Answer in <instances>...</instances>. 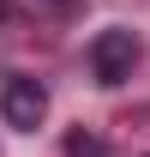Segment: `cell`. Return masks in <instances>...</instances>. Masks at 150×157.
Segmentation results:
<instances>
[{
  "label": "cell",
  "mask_w": 150,
  "mask_h": 157,
  "mask_svg": "<svg viewBox=\"0 0 150 157\" xmlns=\"http://www.w3.org/2000/svg\"><path fill=\"white\" fill-rule=\"evenodd\" d=\"M138 55H144V42H138V30H96V42H90V73H96V85H126L132 78V67H138Z\"/></svg>",
  "instance_id": "obj_1"
},
{
  "label": "cell",
  "mask_w": 150,
  "mask_h": 157,
  "mask_svg": "<svg viewBox=\"0 0 150 157\" xmlns=\"http://www.w3.org/2000/svg\"><path fill=\"white\" fill-rule=\"evenodd\" d=\"M0 121L6 127H18V133H36L42 121H48V91H42V78H6L0 85Z\"/></svg>",
  "instance_id": "obj_2"
},
{
  "label": "cell",
  "mask_w": 150,
  "mask_h": 157,
  "mask_svg": "<svg viewBox=\"0 0 150 157\" xmlns=\"http://www.w3.org/2000/svg\"><path fill=\"white\" fill-rule=\"evenodd\" d=\"M66 157H108V145H102V133H72L66 139Z\"/></svg>",
  "instance_id": "obj_3"
},
{
  "label": "cell",
  "mask_w": 150,
  "mask_h": 157,
  "mask_svg": "<svg viewBox=\"0 0 150 157\" xmlns=\"http://www.w3.org/2000/svg\"><path fill=\"white\" fill-rule=\"evenodd\" d=\"M0 18H6V0H0Z\"/></svg>",
  "instance_id": "obj_4"
}]
</instances>
